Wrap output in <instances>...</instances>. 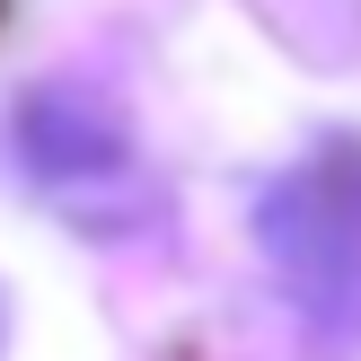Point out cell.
Returning a JSON list of instances; mask_svg holds the SVG:
<instances>
[{
  "label": "cell",
  "instance_id": "cell-1",
  "mask_svg": "<svg viewBox=\"0 0 361 361\" xmlns=\"http://www.w3.org/2000/svg\"><path fill=\"white\" fill-rule=\"evenodd\" d=\"M256 229L317 317L361 309V150H326L291 168L256 203Z\"/></svg>",
  "mask_w": 361,
  "mask_h": 361
},
{
  "label": "cell",
  "instance_id": "cell-2",
  "mask_svg": "<svg viewBox=\"0 0 361 361\" xmlns=\"http://www.w3.org/2000/svg\"><path fill=\"white\" fill-rule=\"evenodd\" d=\"M18 150H27V168H35V185H44V194L123 185V176H133L123 133L97 115V106H80L71 88H35V106L18 115Z\"/></svg>",
  "mask_w": 361,
  "mask_h": 361
},
{
  "label": "cell",
  "instance_id": "cell-3",
  "mask_svg": "<svg viewBox=\"0 0 361 361\" xmlns=\"http://www.w3.org/2000/svg\"><path fill=\"white\" fill-rule=\"evenodd\" d=\"M0 326H9V309H0Z\"/></svg>",
  "mask_w": 361,
  "mask_h": 361
}]
</instances>
